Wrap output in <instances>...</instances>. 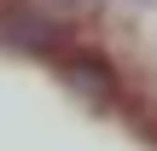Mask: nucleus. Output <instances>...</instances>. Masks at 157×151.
Returning <instances> with one entry per match:
<instances>
[{"mask_svg":"<svg viewBox=\"0 0 157 151\" xmlns=\"http://www.w3.org/2000/svg\"><path fill=\"white\" fill-rule=\"evenodd\" d=\"M64 47H70V29H64L52 12H41L35 0L0 12V52H17V58H52V64H58Z\"/></svg>","mask_w":157,"mask_h":151,"instance_id":"1","label":"nucleus"},{"mask_svg":"<svg viewBox=\"0 0 157 151\" xmlns=\"http://www.w3.org/2000/svg\"><path fill=\"white\" fill-rule=\"evenodd\" d=\"M52 70H58V81H64L76 99H87V105H117V93H122V81H117L111 58H105V52H93V47L64 52Z\"/></svg>","mask_w":157,"mask_h":151,"instance_id":"2","label":"nucleus"},{"mask_svg":"<svg viewBox=\"0 0 157 151\" xmlns=\"http://www.w3.org/2000/svg\"><path fill=\"white\" fill-rule=\"evenodd\" d=\"M41 12H52L58 23H70V17H93V12H105V0H35Z\"/></svg>","mask_w":157,"mask_h":151,"instance_id":"3","label":"nucleus"},{"mask_svg":"<svg viewBox=\"0 0 157 151\" xmlns=\"http://www.w3.org/2000/svg\"><path fill=\"white\" fill-rule=\"evenodd\" d=\"M134 128H140V140L157 151V111H134Z\"/></svg>","mask_w":157,"mask_h":151,"instance_id":"4","label":"nucleus"},{"mask_svg":"<svg viewBox=\"0 0 157 151\" xmlns=\"http://www.w3.org/2000/svg\"><path fill=\"white\" fill-rule=\"evenodd\" d=\"M12 6H23V0H0V12H12Z\"/></svg>","mask_w":157,"mask_h":151,"instance_id":"5","label":"nucleus"},{"mask_svg":"<svg viewBox=\"0 0 157 151\" xmlns=\"http://www.w3.org/2000/svg\"><path fill=\"white\" fill-rule=\"evenodd\" d=\"M122 6H157V0H122Z\"/></svg>","mask_w":157,"mask_h":151,"instance_id":"6","label":"nucleus"}]
</instances>
